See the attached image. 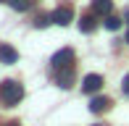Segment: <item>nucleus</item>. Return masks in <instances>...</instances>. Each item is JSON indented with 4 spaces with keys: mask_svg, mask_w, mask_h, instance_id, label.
Returning <instances> with one entry per match:
<instances>
[{
    "mask_svg": "<svg viewBox=\"0 0 129 126\" xmlns=\"http://www.w3.org/2000/svg\"><path fill=\"white\" fill-rule=\"evenodd\" d=\"M21 97H24V87H21V82H16V79H5V82L0 84V105L13 108V105L21 102Z\"/></svg>",
    "mask_w": 129,
    "mask_h": 126,
    "instance_id": "f257e3e1",
    "label": "nucleus"
},
{
    "mask_svg": "<svg viewBox=\"0 0 129 126\" xmlns=\"http://www.w3.org/2000/svg\"><path fill=\"white\" fill-rule=\"evenodd\" d=\"M19 60V53H16L13 47H11V45H0V63H16Z\"/></svg>",
    "mask_w": 129,
    "mask_h": 126,
    "instance_id": "423d86ee",
    "label": "nucleus"
},
{
    "mask_svg": "<svg viewBox=\"0 0 129 126\" xmlns=\"http://www.w3.org/2000/svg\"><path fill=\"white\" fill-rule=\"evenodd\" d=\"M105 29H111V32H116V29H121V19L119 16H105Z\"/></svg>",
    "mask_w": 129,
    "mask_h": 126,
    "instance_id": "9d476101",
    "label": "nucleus"
},
{
    "mask_svg": "<svg viewBox=\"0 0 129 126\" xmlns=\"http://www.w3.org/2000/svg\"><path fill=\"white\" fill-rule=\"evenodd\" d=\"M79 29L84 32V34H92V32L98 29V21H95V16H92V13H84V16L79 19Z\"/></svg>",
    "mask_w": 129,
    "mask_h": 126,
    "instance_id": "0eeeda50",
    "label": "nucleus"
},
{
    "mask_svg": "<svg viewBox=\"0 0 129 126\" xmlns=\"http://www.w3.org/2000/svg\"><path fill=\"white\" fill-rule=\"evenodd\" d=\"M108 108H111V100H108V97H92V100H90V110L92 113H105Z\"/></svg>",
    "mask_w": 129,
    "mask_h": 126,
    "instance_id": "1a4fd4ad",
    "label": "nucleus"
},
{
    "mask_svg": "<svg viewBox=\"0 0 129 126\" xmlns=\"http://www.w3.org/2000/svg\"><path fill=\"white\" fill-rule=\"evenodd\" d=\"M121 89H124V95L129 97V74H126V76H124V84H121Z\"/></svg>",
    "mask_w": 129,
    "mask_h": 126,
    "instance_id": "ddd939ff",
    "label": "nucleus"
},
{
    "mask_svg": "<svg viewBox=\"0 0 129 126\" xmlns=\"http://www.w3.org/2000/svg\"><path fill=\"white\" fill-rule=\"evenodd\" d=\"M55 82H58V87L69 89V87L74 84V68H66V71H55Z\"/></svg>",
    "mask_w": 129,
    "mask_h": 126,
    "instance_id": "39448f33",
    "label": "nucleus"
},
{
    "mask_svg": "<svg viewBox=\"0 0 129 126\" xmlns=\"http://www.w3.org/2000/svg\"><path fill=\"white\" fill-rule=\"evenodd\" d=\"M92 11H95L98 16H111L113 3H111V0H92Z\"/></svg>",
    "mask_w": 129,
    "mask_h": 126,
    "instance_id": "6e6552de",
    "label": "nucleus"
},
{
    "mask_svg": "<svg viewBox=\"0 0 129 126\" xmlns=\"http://www.w3.org/2000/svg\"><path fill=\"white\" fill-rule=\"evenodd\" d=\"M124 42H126V45H129V32H126V37H124Z\"/></svg>",
    "mask_w": 129,
    "mask_h": 126,
    "instance_id": "2eb2a0df",
    "label": "nucleus"
},
{
    "mask_svg": "<svg viewBox=\"0 0 129 126\" xmlns=\"http://www.w3.org/2000/svg\"><path fill=\"white\" fill-rule=\"evenodd\" d=\"M53 24H58V26H69L71 24V19H74V11H71V5H58L55 11H53Z\"/></svg>",
    "mask_w": 129,
    "mask_h": 126,
    "instance_id": "7ed1b4c3",
    "label": "nucleus"
},
{
    "mask_svg": "<svg viewBox=\"0 0 129 126\" xmlns=\"http://www.w3.org/2000/svg\"><path fill=\"white\" fill-rule=\"evenodd\" d=\"M50 66H53V71H66V68H74V50H71V47L58 50V53L53 55Z\"/></svg>",
    "mask_w": 129,
    "mask_h": 126,
    "instance_id": "f03ea898",
    "label": "nucleus"
},
{
    "mask_svg": "<svg viewBox=\"0 0 129 126\" xmlns=\"http://www.w3.org/2000/svg\"><path fill=\"white\" fill-rule=\"evenodd\" d=\"M95 126H100V123H95Z\"/></svg>",
    "mask_w": 129,
    "mask_h": 126,
    "instance_id": "dca6fc26",
    "label": "nucleus"
},
{
    "mask_svg": "<svg viewBox=\"0 0 129 126\" xmlns=\"http://www.w3.org/2000/svg\"><path fill=\"white\" fill-rule=\"evenodd\" d=\"M8 3H11L13 11H26L29 5H32V0H8Z\"/></svg>",
    "mask_w": 129,
    "mask_h": 126,
    "instance_id": "9b49d317",
    "label": "nucleus"
},
{
    "mask_svg": "<svg viewBox=\"0 0 129 126\" xmlns=\"http://www.w3.org/2000/svg\"><path fill=\"white\" fill-rule=\"evenodd\" d=\"M98 89H103V76L100 74H87L82 79V92L84 95H95Z\"/></svg>",
    "mask_w": 129,
    "mask_h": 126,
    "instance_id": "20e7f679",
    "label": "nucleus"
},
{
    "mask_svg": "<svg viewBox=\"0 0 129 126\" xmlns=\"http://www.w3.org/2000/svg\"><path fill=\"white\" fill-rule=\"evenodd\" d=\"M5 126H21L19 121H8V123H5Z\"/></svg>",
    "mask_w": 129,
    "mask_h": 126,
    "instance_id": "4468645a",
    "label": "nucleus"
},
{
    "mask_svg": "<svg viewBox=\"0 0 129 126\" xmlns=\"http://www.w3.org/2000/svg\"><path fill=\"white\" fill-rule=\"evenodd\" d=\"M48 24H53V16H37V19H34V26H37V29H45Z\"/></svg>",
    "mask_w": 129,
    "mask_h": 126,
    "instance_id": "f8f14e48",
    "label": "nucleus"
}]
</instances>
